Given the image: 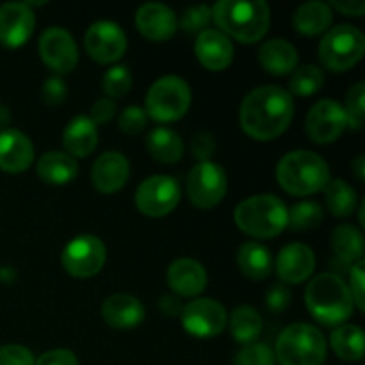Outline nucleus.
<instances>
[{
  "mask_svg": "<svg viewBox=\"0 0 365 365\" xmlns=\"http://www.w3.org/2000/svg\"><path fill=\"white\" fill-rule=\"evenodd\" d=\"M294 116L291 93L280 86H260L241 106V127L257 141H269L287 130Z\"/></svg>",
  "mask_w": 365,
  "mask_h": 365,
  "instance_id": "1",
  "label": "nucleus"
},
{
  "mask_svg": "<svg viewBox=\"0 0 365 365\" xmlns=\"http://www.w3.org/2000/svg\"><path fill=\"white\" fill-rule=\"evenodd\" d=\"M210 11L217 29L241 43L260 41L269 29V6L262 0H220Z\"/></svg>",
  "mask_w": 365,
  "mask_h": 365,
  "instance_id": "2",
  "label": "nucleus"
},
{
  "mask_svg": "<svg viewBox=\"0 0 365 365\" xmlns=\"http://www.w3.org/2000/svg\"><path fill=\"white\" fill-rule=\"evenodd\" d=\"M305 305L319 323L337 327L349 319L355 303L341 277L335 273H323L307 285Z\"/></svg>",
  "mask_w": 365,
  "mask_h": 365,
  "instance_id": "3",
  "label": "nucleus"
},
{
  "mask_svg": "<svg viewBox=\"0 0 365 365\" xmlns=\"http://www.w3.org/2000/svg\"><path fill=\"white\" fill-rule=\"evenodd\" d=\"M277 180L289 195H314L328 185L330 168L317 153L296 150L282 157L277 166Z\"/></svg>",
  "mask_w": 365,
  "mask_h": 365,
  "instance_id": "4",
  "label": "nucleus"
},
{
  "mask_svg": "<svg viewBox=\"0 0 365 365\" xmlns=\"http://www.w3.org/2000/svg\"><path fill=\"white\" fill-rule=\"evenodd\" d=\"M234 220L245 234L271 239L287 227V207L274 195H257L239 203Z\"/></svg>",
  "mask_w": 365,
  "mask_h": 365,
  "instance_id": "5",
  "label": "nucleus"
},
{
  "mask_svg": "<svg viewBox=\"0 0 365 365\" xmlns=\"http://www.w3.org/2000/svg\"><path fill=\"white\" fill-rule=\"evenodd\" d=\"M274 356L282 365H321L327 359V339L312 324H291L278 337Z\"/></svg>",
  "mask_w": 365,
  "mask_h": 365,
  "instance_id": "6",
  "label": "nucleus"
},
{
  "mask_svg": "<svg viewBox=\"0 0 365 365\" xmlns=\"http://www.w3.org/2000/svg\"><path fill=\"white\" fill-rule=\"evenodd\" d=\"M146 116L155 121H177L191 106V89L184 78L166 75L146 93Z\"/></svg>",
  "mask_w": 365,
  "mask_h": 365,
  "instance_id": "7",
  "label": "nucleus"
},
{
  "mask_svg": "<svg viewBox=\"0 0 365 365\" xmlns=\"http://www.w3.org/2000/svg\"><path fill=\"white\" fill-rule=\"evenodd\" d=\"M365 52V36L353 25H337L324 34L319 43V59L328 70H349L362 59Z\"/></svg>",
  "mask_w": 365,
  "mask_h": 365,
  "instance_id": "8",
  "label": "nucleus"
},
{
  "mask_svg": "<svg viewBox=\"0 0 365 365\" xmlns=\"http://www.w3.org/2000/svg\"><path fill=\"white\" fill-rule=\"evenodd\" d=\"M180 202V185L173 177L153 175L135 191V205L148 217H163Z\"/></svg>",
  "mask_w": 365,
  "mask_h": 365,
  "instance_id": "9",
  "label": "nucleus"
},
{
  "mask_svg": "<svg viewBox=\"0 0 365 365\" xmlns=\"http://www.w3.org/2000/svg\"><path fill=\"white\" fill-rule=\"evenodd\" d=\"M61 262L75 278L95 277L106 264V246L95 235H78L63 250Z\"/></svg>",
  "mask_w": 365,
  "mask_h": 365,
  "instance_id": "10",
  "label": "nucleus"
},
{
  "mask_svg": "<svg viewBox=\"0 0 365 365\" xmlns=\"http://www.w3.org/2000/svg\"><path fill=\"white\" fill-rule=\"evenodd\" d=\"M227 192V173L220 164L207 160L198 163L187 177L189 200L200 209H210L223 200Z\"/></svg>",
  "mask_w": 365,
  "mask_h": 365,
  "instance_id": "11",
  "label": "nucleus"
},
{
  "mask_svg": "<svg viewBox=\"0 0 365 365\" xmlns=\"http://www.w3.org/2000/svg\"><path fill=\"white\" fill-rule=\"evenodd\" d=\"M182 327L195 337H216L227 327V310L221 303L210 298L192 299L180 312Z\"/></svg>",
  "mask_w": 365,
  "mask_h": 365,
  "instance_id": "12",
  "label": "nucleus"
},
{
  "mask_svg": "<svg viewBox=\"0 0 365 365\" xmlns=\"http://www.w3.org/2000/svg\"><path fill=\"white\" fill-rule=\"evenodd\" d=\"M348 127L344 107L331 98L319 100L314 103L305 120L309 138L317 145H330Z\"/></svg>",
  "mask_w": 365,
  "mask_h": 365,
  "instance_id": "13",
  "label": "nucleus"
},
{
  "mask_svg": "<svg viewBox=\"0 0 365 365\" xmlns=\"http://www.w3.org/2000/svg\"><path fill=\"white\" fill-rule=\"evenodd\" d=\"M84 45L96 63L109 64L123 57L127 50V36L114 21L100 20L88 29Z\"/></svg>",
  "mask_w": 365,
  "mask_h": 365,
  "instance_id": "14",
  "label": "nucleus"
},
{
  "mask_svg": "<svg viewBox=\"0 0 365 365\" xmlns=\"http://www.w3.org/2000/svg\"><path fill=\"white\" fill-rule=\"evenodd\" d=\"M39 56L50 70L70 73L77 66L78 52L70 32L63 27H48L39 38Z\"/></svg>",
  "mask_w": 365,
  "mask_h": 365,
  "instance_id": "15",
  "label": "nucleus"
},
{
  "mask_svg": "<svg viewBox=\"0 0 365 365\" xmlns=\"http://www.w3.org/2000/svg\"><path fill=\"white\" fill-rule=\"evenodd\" d=\"M36 18L31 6L9 2L0 7V43L7 48L25 45L34 32Z\"/></svg>",
  "mask_w": 365,
  "mask_h": 365,
  "instance_id": "16",
  "label": "nucleus"
},
{
  "mask_svg": "<svg viewBox=\"0 0 365 365\" xmlns=\"http://www.w3.org/2000/svg\"><path fill=\"white\" fill-rule=\"evenodd\" d=\"M316 269V255L302 242H292L282 248L277 257V274L285 284H302Z\"/></svg>",
  "mask_w": 365,
  "mask_h": 365,
  "instance_id": "17",
  "label": "nucleus"
},
{
  "mask_svg": "<svg viewBox=\"0 0 365 365\" xmlns=\"http://www.w3.org/2000/svg\"><path fill=\"white\" fill-rule=\"evenodd\" d=\"M135 25L145 38L152 41H166L177 32L178 20L173 9L159 2L145 4L135 13Z\"/></svg>",
  "mask_w": 365,
  "mask_h": 365,
  "instance_id": "18",
  "label": "nucleus"
},
{
  "mask_svg": "<svg viewBox=\"0 0 365 365\" xmlns=\"http://www.w3.org/2000/svg\"><path fill=\"white\" fill-rule=\"evenodd\" d=\"M195 52L200 63L212 71H221L234 59V45L230 38L217 29H205L198 34Z\"/></svg>",
  "mask_w": 365,
  "mask_h": 365,
  "instance_id": "19",
  "label": "nucleus"
},
{
  "mask_svg": "<svg viewBox=\"0 0 365 365\" xmlns=\"http://www.w3.org/2000/svg\"><path fill=\"white\" fill-rule=\"evenodd\" d=\"M130 164L120 152L102 153L91 168V182L100 192H116L127 184Z\"/></svg>",
  "mask_w": 365,
  "mask_h": 365,
  "instance_id": "20",
  "label": "nucleus"
},
{
  "mask_svg": "<svg viewBox=\"0 0 365 365\" xmlns=\"http://www.w3.org/2000/svg\"><path fill=\"white\" fill-rule=\"evenodd\" d=\"M34 159L31 139L20 130L6 128L0 132V170L6 173H21Z\"/></svg>",
  "mask_w": 365,
  "mask_h": 365,
  "instance_id": "21",
  "label": "nucleus"
},
{
  "mask_svg": "<svg viewBox=\"0 0 365 365\" xmlns=\"http://www.w3.org/2000/svg\"><path fill=\"white\" fill-rule=\"evenodd\" d=\"M102 317L116 330H132L145 319V307L130 294H113L103 302Z\"/></svg>",
  "mask_w": 365,
  "mask_h": 365,
  "instance_id": "22",
  "label": "nucleus"
},
{
  "mask_svg": "<svg viewBox=\"0 0 365 365\" xmlns=\"http://www.w3.org/2000/svg\"><path fill=\"white\" fill-rule=\"evenodd\" d=\"M168 284L177 292L178 296H191L200 294L207 285V273L200 262L195 259H177L168 269Z\"/></svg>",
  "mask_w": 365,
  "mask_h": 365,
  "instance_id": "23",
  "label": "nucleus"
},
{
  "mask_svg": "<svg viewBox=\"0 0 365 365\" xmlns=\"http://www.w3.org/2000/svg\"><path fill=\"white\" fill-rule=\"evenodd\" d=\"M96 143H98L96 125L84 114L75 116L63 132V145L70 157H88L96 148Z\"/></svg>",
  "mask_w": 365,
  "mask_h": 365,
  "instance_id": "24",
  "label": "nucleus"
},
{
  "mask_svg": "<svg viewBox=\"0 0 365 365\" xmlns=\"http://www.w3.org/2000/svg\"><path fill=\"white\" fill-rule=\"evenodd\" d=\"M259 63L273 75H287L298 63V52L287 39H271L259 48Z\"/></svg>",
  "mask_w": 365,
  "mask_h": 365,
  "instance_id": "25",
  "label": "nucleus"
},
{
  "mask_svg": "<svg viewBox=\"0 0 365 365\" xmlns=\"http://www.w3.org/2000/svg\"><path fill=\"white\" fill-rule=\"evenodd\" d=\"M331 20H334L331 7L319 0H312V2H305L298 7L294 18H292V24L299 34L317 36L330 27Z\"/></svg>",
  "mask_w": 365,
  "mask_h": 365,
  "instance_id": "26",
  "label": "nucleus"
},
{
  "mask_svg": "<svg viewBox=\"0 0 365 365\" xmlns=\"http://www.w3.org/2000/svg\"><path fill=\"white\" fill-rule=\"evenodd\" d=\"M77 160L63 152H48L38 160V175L50 185H64L77 177Z\"/></svg>",
  "mask_w": 365,
  "mask_h": 365,
  "instance_id": "27",
  "label": "nucleus"
},
{
  "mask_svg": "<svg viewBox=\"0 0 365 365\" xmlns=\"http://www.w3.org/2000/svg\"><path fill=\"white\" fill-rule=\"evenodd\" d=\"M237 266L248 278L264 280L269 277L273 269V259L269 250L257 241H250L241 245L237 252Z\"/></svg>",
  "mask_w": 365,
  "mask_h": 365,
  "instance_id": "28",
  "label": "nucleus"
},
{
  "mask_svg": "<svg viewBox=\"0 0 365 365\" xmlns=\"http://www.w3.org/2000/svg\"><path fill=\"white\" fill-rule=\"evenodd\" d=\"M146 146L155 160L163 164H173L184 155V141L175 130L157 127L146 135Z\"/></svg>",
  "mask_w": 365,
  "mask_h": 365,
  "instance_id": "29",
  "label": "nucleus"
},
{
  "mask_svg": "<svg viewBox=\"0 0 365 365\" xmlns=\"http://www.w3.org/2000/svg\"><path fill=\"white\" fill-rule=\"evenodd\" d=\"M331 349L346 362H360L364 359V334L356 324H342L331 334Z\"/></svg>",
  "mask_w": 365,
  "mask_h": 365,
  "instance_id": "30",
  "label": "nucleus"
},
{
  "mask_svg": "<svg viewBox=\"0 0 365 365\" xmlns=\"http://www.w3.org/2000/svg\"><path fill=\"white\" fill-rule=\"evenodd\" d=\"M230 331L234 341L239 342V344H253V342H257L259 335L262 334V317L252 307H237L230 314Z\"/></svg>",
  "mask_w": 365,
  "mask_h": 365,
  "instance_id": "31",
  "label": "nucleus"
},
{
  "mask_svg": "<svg viewBox=\"0 0 365 365\" xmlns=\"http://www.w3.org/2000/svg\"><path fill=\"white\" fill-rule=\"evenodd\" d=\"M331 248L339 260L356 264L364 257L362 232L353 225H341L331 234Z\"/></svg>",
  "mask_w": 365,
  "mask_h": 365,
  "instance_id": "32",
  "label": "nucleus"
},
{
  "mask_svg": "<svg viewBox=\"0 0 365 365\" xmlns=\"http://www.w3.org/2000/svg\"><path fill=\"white\" fill-rule=\"evenodd\" d=\"M324 196H327V207L335 217H348L351 216L356 207V192L351 185L342 178L330 180L324 187Z\"/></svg>",
  "mask_w": 365,
  "mask_h": 365,
  "instance_id": "33",
  "label": "nucleus"
},
{
  "mask_svg": "<svg viewBox=\"0 0 365 365\" xmlns=\"http://www.w3.org/2000/svg\"><path fill=\"white\" fill-rule=\"evenodd\" d=\"M324 84V73L314 64H305L294 70L291 77V93L298 96H309L319 91Z\"/></svg>",
  "mask_w": 365,
  "mask_h": 365,
  "instance_id": "34",
  "label": "nucleus"
},
{
  "mask_svg": "<svg viewBox=\"0 0 365 365\" xmlns=\"http://www.w3.org/2000/svg\"><path fill=\"white\" fill-rule=\"evenodd\" d=\"M323 221V209L316 202H299L287 210V225H291L292 230L303 232L312 230L319 227Z\"/></svg>",
  "mask_w": 365,
  "mask_h": 365,
  "instance_id": "35",
  "label": "nucleus"
},
{
  "mask_svg": "<svg viewBox=\"0 0 365 365\" xmlns=\"http://www.w3.org/2000/svg\"><path fill=\"white\" fill-rule=\"evenodd\" d=\"M364 103H365V84L364 82H356L351 86V89L346 95V106L344 113L348 118V125L355 130H360L364 127Z\"/></svg>",
  "mask_w": 365,
  "mask_h": 365,
  "instance_id": "36",
  "label": "nucleus"
},
{
  "mask_svg": "<svg viewBox=\"0 0 365 365\" xmlns=\"http://www.w3.org/2000/svg\"><path fill=\"white\" fill-rule=\"evenodd\" d=\"M103 91L110 96V98H121L123 95H127L128 89L132 86V75L130 70L123 64L120 66H114L103 75Z\"/></svg>",
  "mask_w": 365,
  "mask_h": 365,
  "instance_id": "37",
  "label": "nucleus"
},
{
  "mask_svg": "<svg viewBox=\"0 0 365 365\" xmlns=\"http://www.w3.org/2000/svg\"><path fill=\"white\" fill-rule=\"evenodd\" d=\"M234 365H274V353L269 346L253 342L237 353Z\"/></svg>",
  "mask_w": 365,
  "mask_h": 365,
  "instance_id": "38",
  "label": "nucleus"
},
{
  "mask_svg": "<svg viewBox=\"0 0 365 365\" xmlns=\"http://www.w3.org/2000/svg\"><path fill=\"white\" fill-rule=\"evenodd\" d=\"M212 18V11L209 6L189 7L180 18V27L185 32H202L207 29V24Z\"/></svg>",
  "mask_w": 365,
  "mask_h": 365,
  "instance_id": "39",
  "label": "nucleus"
},
{
  "mask_svg": "<svg viewBox=\"0 0 365 365\" xmlns=\"http://www.w3.org/2000/svg\"><path fill=\"white\" fill-rule=\"evenodd\" d=\"M146 121H148V116H146L145 109H141L138 106H130L120 114L118 125H120V128L125 134L134 135L143 132V128L146 127Z\"/></svg>",
  "mask_w": 365,
  "mask_h": 365,
  "instance_id": "40",
  "label": "nucleus"
},
{
  "mask_svg": "<svg viewBox=\"0 0 365 365\" xmlns=\"http://www.w3.org/2000/svg\"><path fill=\"white\" fill-rule=\"evenodd\" d=\"M34 355L27 348L7 344L0 348V365H34Z\"/></svg>",
  "mask_w": 365,
  "mask_h": 365,
  "instance_id": "41",
  "label": "nucleus"
},
{
  "mask_svg": "<svg viewBox=\"0 0 365 365\" xmlns=\"http://www.w3.org/2000/svg\"><path fill=\"white\" fill-rule=\"evenodd\" d=\"M364 260H359L356 264L351 266V273H349V294H351L353 303L359 307L360 312L365 310V302H364Z\"/></svg>",
  "mask_w": 365,
  "mask_h": 365,
  "instance_id": "42",
  "label": "nucleus"
},
{
  "mask_svg": "<svg viewBox=\"0 0 365 365\" xmlns=\"http://www.w3.org/2000/svg\"><path fill=\"white\" fill-rule=\"evenodd\" d=\"M191 152L200 163H207L216 152V139L209 132H198L191 141Z\"/></svg>",
  "mask_w": 365,
  "mask_h": 365,
  "instance_id": "43",
  "label": "nucleus"
},
{
  "mask_svg": "<svg viewBox=\"0 0 365 365\" xmlns=\"http://www.w3.org/2000/svg\"><path fill=\"white\" fill-rule=\"evenodd\" d=\"M68 95V88L61 77H48L43 84V100L48 106H61Z\"/></svg>",
  "mask_w": 365,
  "mask_h": 365,
  "instance_id": "44",
  "label": "nucleus"
},
{
  "mask_svg": "<svg viewBox=\"0 0 365 365\" xmlns=\"http://www.w3.org/2000/svg\"><path fill=\"white\" fill-rule=\"evenodd\" d=\"M289 303H291V292H289L285 285H271L266 291V307L273 314L284 312L289 307Z\"/></svg>",
  "mask_w": 365,
  "mask_h": 365,
  "instance_id": "45",
  "label": "nucleus"
},
{
  "mask_svg": "<svg viewBox=\"0 0 365 365\" xmlns=\"http://www.w3.org/2000/svg\"><path fill=\"white\" fill-rule=\"evenodd\" d=\"M89 114H91L89 120H91L93 123L103 125L114 118V114H116V103L110 98H100L93 103Z\"/></svg>",
  "mask_w": 365,
  "mask_h": 365,
  "instance_id": "46",
  "label": "nucleus"
},
{
  "mask_svg": "<svg viewBox=\"0 0 365 365\" xmlns=\"http://www.w3.org/2000/svg\"><path fill=\"white\" fill-rule=\"evenodd\" d=\"M34 365H78V360L70 349H52L43 353Z\"/></svg>",
  "mask_w": 365,
  "mask_h": 365,
  "instance_id": "47",
  "label": "nucleus"
},
{
  "mask_svg": "<svg viewBox=\"0 0 365 365\" xmlns=\"http://www.w3.org/2000/svg\"><path fill=\"white\" fill-rule=\"evenodd\" d=\"M331 6L348 16H362L365 13L364 0H331Z\"/></svg>",
  "mask_w": 365,
  "mask_h": 365,
  "instance_id": "48",
  "label": "nucleus"
},
{
  "mask_svg": "<svg viewBox=\"0 0 365 365\" xmlns=\"http://www.w3.org/2000/svg\"><path fill=\"white\" fill-rule=\"evenodd\" d=\"M159 310L168 317H177L182 312V302L177 296H163L159 299Z\"/></svg>",
  "mask_w": 365,
  "mask_h": 365,
  "instance_id": "49",
  "label": "nucleus"
},
{
  "mask_svg": "<svg viewBox=\"0 0 365 365\" xmlns=\"http://www.w3.org/2000/svg\"><path fill=\"white\" fill-rule=\"evenodd\" d=\"M353 168H355V173H356V177L360 178V180H362V178L365 177V166H364V155H359L356 157V160L355 163H353Z\"/></svg>",
  "mask_w": 365,
  "mask_h": 365,
  "instance_id": "50",
  "label": "nucleus"
},
{
  "mask_svg": "<svg viewBox=\"0 0 365 365\" xmlns=\"http://www.w3.org/2000/svg\"><path fill=\"white\" fill-rule=\"evenodd\" d=\"M7 121H9V110H7L6 106L0 103V127H6Z\"/></svg>",
  "mask_w": 365,
  "mask_h": 365,
  "instance_id": "51",
  "label": "nucleus"
}]
</instances>
